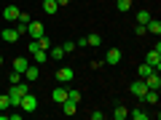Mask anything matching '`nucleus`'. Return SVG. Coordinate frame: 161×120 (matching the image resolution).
<instances>
[{"instance_id":"nucleus-1","label":"nucleus","mask_w":161,"mask_h":120,"mask_svg":"<svg viewBox=\"0 0 161 120\" xmlns=\"http://www.w3.org/2000/svg\"><path fill=\"white\" fill-rule=\"evenodd\" d=\"M27 93V83H14L11 91H8V99H11V107H19V102H22V96Z\"/></svg>"},{"instance_id":"nucleus-2","label":"nucleus","mask_w":161,"mask_h":120,"mask_svg":"<svg viewBox=\"0 0 161 120\" xmlns=\"http://www.w3.org/2000/svg\"><path fill=\"white\" fill-rule=\"evenodd\" d=\"M145 62H148L153 69H161V46L150 48V51H148V56H145Z\"/></svg>"},{"instance_id":"nucleus-3","label":"nucleus","mask_w":161,"mask_h":120,"mask_svg":"<svg viewBox=\"0 0 161 120\" xmlns=\"http://www.w3.org/2000/svg\"><path fill=\"white\" fill-rule=\"evenodd\" d=\"M19 107H22V112H35V109H38V99H35L32 93H24L22 102H19Z\"/></svg>"},{"instance_id":"nucleus-4","label":"nucleus","mask_w":161,"mask_h":120,"mask_svg":"<svg viewBox=\"0 0 161 120\" xmlns=\"http://www.w3.org/2000/svg\"><path fill=\"white\" fill-rule=\"evenodd\" d=\"M0 40H3V43H16V40H19L16 27H3V32H0Z\"/></svg>"},{"instance_id":"nucleus-5","label":"nucleus","mask_w":161,"mask_h":120,"mask_svg":"<svg viewBox=\"0 0 161 120\" xmlns=\"http://www.w3.org/2000/svg\"><path fill=\"white\" fill-rule=\"evenodd\" d=\"M27 32H30V38H40V35H46V29H43V24H40V22H30L27 24Z\"/></svg>"},{"instance_id":"nucleus-6","label":"nucleus","mask_w":161,"mask_h":120,"mask_svg":"<svg viewBox=\"0 0 161 120\" xmlns=\"http://www.w3.org/2000/svg\"><path fill=\"white\" fill-rule=\"evenodd\" d=\"M129 91H132V93H134L137 99H142V93L148 91V86H145V80L140 78V80H134V83H132V88H129Z\"/></svg>"},{"instance_id":"nucleus-7","label":"nucleus","mask_w":161,"mask_h":120,"mask_svg":"<svg viewBox=\"0 0 161 120\" xmlns=\"http://www.w3.org/2000/svg\"><path fill=\"white\" fill-rule=\"evenodd\" d=\"M142 80H145V86L153 88V91H158V88H161V78H158V72H150L148 78H142Z\"/></svg>"},{"instance_id":"nucleus-8","label":"nucleus","mask_w":161,"mask_h":120,"mask_svg":"<svg viewBox=\"0 0 161 120\" xmlns=\"http://www.w3.org/2000/svg\"><path fill=\"white\" fill-rule=\"evenodd\" d=\"M38 75H40V64H30V67L24 69V78H27V83L38 80Z\"/></svg>"},{"instance_id":"nucleus-9","label":"nucleus","mask_w":161,"mask_h":120,"mask_svg":"<svg viewBox=\"0 0 161 120\" xmlns=\"http://www.w3.org/2000/svg\"><path fill=\"white\" fill-rule=\"evenodd\" d=\"M73 69H70V67H62V69H57V80H59V83H70V80H73Z\"/></svg>"},{"instance_id":"nucleus-10","label":"nucleus","mask_w":161,"mask_h":120,"mask_svg":"<svg viewBox=\"0 0 161 120\" xmlns=\"http://www.w3.org/2000/svg\"><path fill=\"white\" fill-rule=\"evenodd\" d=\"M3 19H6V22H16V19H19V8H16V6H6Z\"/></svg>"},{"instance_id":"nucleus-11","label":"nucleus","mask_w":161,"mask_h":120,"mask_svg":"<svg viewBox=\"0 0 161 120\" xmlns=\"http://www.w3.org/2000/svg\"><path fill=\"white\" fill-rule=\"evenodd\" d=\"M51 99H54L57 104H62L64 99H67V88H62V86H59V88H54V91H51Z\"/></svg>"},{"instance_id":"nucleus-12","label":"nucleus","mask_w":161,"mask_h":120,"mask_svg":"<svg viewBox=\"0 0 161 120\" xmlns=\"http://www.w3.org/2000/svg\"><path fill=\"white\" fill-rule=\"evenodd\" d=\"M142 102H145V104H158V91H153V88H148V91L142 93Z\"/></svg>"},{"instance_id":"nucleus-13","label":"nucleus","mask_w":161,"mask_h":120,"mask_svg":"<svg viewBox=\"0 0 161 120\" xmlns=\"http://www.w3.org/2000/svg\"><path fill=\"white\" fill-rule=\"evenodd\" d=\"M105 62L115 67V64L121 62V51H118V48H110V51H108V56H105Z\"/></svg>"},{"instance_id":"nucleus-14","label":"nucleus","mask_w":161,"mask_h":120,"mask_svg":"<svg viewBox=\"0 0 161 120\" xmlns=\"http://www.w3.org/2000/svg\"><path fill=\"white\" fill-rule=\"evenodd\" d=\"M30 64H27V56H16L14 59V69H16V72H22L24 75V69H27Z\"/></svg>"},{"instance_id":"nucleus-15","label":"nucleus","mask_w":161,"mask_h":120,"mask_svg":"<svg viewBox=\"0 0 161 120\" xmlns=\"http://www.w3.org/2000/svg\"><path fill=\"white\" fill-rule=\"evenodd\" d=\"M145 29H148L150 35H161V22H158V19H150V22L145 24Z\"/></svg>"},{"instance_id":"nucleus-16","label":"nucleus","mask_w":161,"mask_h":120,"mask_svg":"<svg viewBox=\"0 0 161 120\" xmlns=\"http://www.w3.org/2000/svg\"><path fill=\"white\" fill-rule=\"evenodd\" d=\"M64 56V51H62V46H51L48 48V59H54V62H59V59Z\"/></svg>"},{"instance_id":"nucleus-17","label":"nucleus","mask_w":161,"mask_h":120,"mask_svg":"<svg viewBox=\"0 0 161 120\" xmlns=\"http://www.w3.org/2000/svg\"><path fill=\"white\" fill-rule=\"evenodd\" d=\"M113 118H115V120H126V118H129V109H126V107H121V104H118V107L113 109Z\"/></svg>"},{"instance_id":"nucleus-18","label":"nucleus","mask_w":161,"mask_h":120,"mask_svg":"<svg viewBox=\"0 0 161 120\" xmlns=\"http://www.w3.org/2000/svg\"><path fill=\"white\" fill-rule=\"evenodd\" d=\"M150 72H156V69L153 67H150V64L148 62H142V64H140V67H137V75H140V78H148V75Z\"/></svg>"},{"instance_id":"nucleus-19","label":"nucleus","mask_w":161,"mask_h":120,"mask_svg":"<svg viewBox=\"0 0 161 120\" xmlns=\"http://www.w3.org/2000/svg\"><path fill=\"white\" fill-rule=\"evenodd\" d=\"M75 109H78V104H73L70 99H64V102H62V112L64 115H75Z\"/></svg>"},{"instance_id":"nucleus-20","label":"nucleus","mask_w":161,"mask_h":120,"mask_svg":"<svg viewBox=\"0 0 161 120\" xmlns=\"http://www.w3.org/2000/svg\"><path fill=\"white\" fill-rule=\"evenodd\" d=\"M57 8H59L57 0H43V11L46 13H57Z\"/></svg>"},{"instance_id":"nucleus-21","label":"nucleus","mask_w":161,"mask_h":120,"mask_svg":"<svg viewBox=\"0 0 161 120\" xmlns=\"http://www.w3.org/2000/svg\"><path fill=\"white\" fill-rule=\"evenodd\" d=\"M32 59H35V64H46L48 62V51H35Z\"/></svg>"},{"instance_id":"nucleus-22","label":"nucleus","mask_w":161,"mask_h":120,"mask_svg":"<svg viewBox=\"0 0 161 120\" xmlns=\"http://www.w3.org/2000/svg\"><path fill=\"white\" fill-rule=\"evenodd\" d=\"M115 8H118L121 13H126L129 8H132V0H115Z\"/></svg>"},{"instance_id":"nucleus-23","label":"nucleus","mask_w":161,"mask_h":120,"mask_svg":"<svg viewBox=\"0 0 161 120\" xmlns=\"http://www.w3.org/2000/svg\"><path fill=\"white\" fill-rule=\"evenodd\" d=\"M129 115H132V118H134V120H148V118H150V115H148V112H145V109H142V107H137V109H134V112H129Z\"/></svg>"},{"instance_id":"nucleus-24","label":"nucleus","mask_w":161,"mask_h":120,"mask_svg":"<svg viewBox=\"0 0 161 120\" xmlns=\"http://www.w3.org/2000/svg\"><path fill=\"white\" fill-rule=\"evenodd\" d=\"M8 83H22V72H16V69H11V72H8Z\"/></svg>"},{"instance_id":"nucleus-25","label":"nucleus","mask_w":161,"mask_h":120,"mask_svg":"<svg viewBox=\"0 0 161 120\" xmlns=\"http://www.w3.org/2000/svg\"><path fill=\"white\" fill-rule=\"evenodd\" d=\"M86 43H89L92 48H97L99 43H102V38H99V35H89V38H86Z\"/></svg>"},{"instance_id":"nucleus-26","label":"nucleus","mask_w":161,"mask_h":120,"mask_svg":"<svg viewBox=\"0 0 161 120\" xmlns=\"http://www.w3.org/2000/svg\"><path fill=\"white\" fill-rule=\"evenodd\" d=\"M148 22H150V13L148 11H140L137 13V24H148Z\"/></svg>"},{"instance_id":"nucleus-27","label":"nucleus","mask_w":161,"mask_h":120,"mask_svg":"<svg viewBox=\"0 0 161 120\" xmlns=\"http://www.w3.org/2000/svg\"><path fill=\"white\" fill-rule=\"evenodd\" d=\"M67 99L73 104H80V91H67Z\"/></svg>"},{"instance_id":"nucleus-28","label":"nucleus","mask_w":161,"mask_h":120,"mask_svg":"<svg viewBox=\"0 0 161 120\" xmlns=\"http://www.w3.org/2000/svg\"><path fill=\"white\" fill-rule=\"evenodd\" d=\"M32 19H30V13H24V11H19V19H16V24H30Z\"/></svg>"},{"instance_id":"nucleus-29","label":"nucleus","mask_w":161,"mask_h":120,"mask_svg":"<svg viewBox=\"0 0 161 120\" xmlns=\"http://www.w3.org/2000/svg\"><path fill=\"white\" fill-rule=\"evenodd\" d=\"M11 107V99H8V93H3V96H0V109H8Z\"/></svg>"},{"instance_id":"nucleus-30","label":"nucleus","mask_w":161,"mask_h":120,"mask_svg":"<svg viewBox=\"0 0 161 120\" xmlns=\"http://www.w3.org/2000/svg\"><path fill=\"white\" fill-rule=\"evenodd\" d=\"M27 51H30V53L40 51V46H38V40H30V43H27Z\"/></svg>"},{"instance_id":"nucleus-31","label":"nucleus","mask_w":161,"mask_h":120,"mask_svg":"<svg viewBox=\"0 0 161 120\" xmlns=\"http://www.w3.org/2000/svg\"><path fill=\"white\" fill-rule=\"evenodd\" d=\"M62 51H64V53H73V51H75V43H73V40H67V43L62 46Z\"/></svg>"},{"instance_id":"nucleus-32","label":"nucleus","mask_w":161,"mask_h":120,"mask_svg":"<svg viewBox=\"0 0 161 120\" xmlns=\"http://www.w3.org/2000/svg\"><path fill=\"white\" fill-rule=\"evenodd\" d=\"M148 29H145V24H134V35H145Z\"/></svg>"},{"instance_id":"nucleus-33","label":"nucleus","mask_w":161,"mask_h":120,"mask_svg":"<svg viewBox=\"0 0 161 120\" xmlns=\"http://www.w3.org/2000/svg\"><path fill=\"white\" fill-rule=\"evenodd\" d=\"M16 32H19V38H22V35H27V24H16Z\"/></svg>"},{"instance_id":"nucleus-34","label":"nucleus","mask_w":161,"mask_h":120,"mask_svg":"<svg viewBox=\"0 0 161 120\" xmlns=\"http://www.w3.org/2000/svg\"><path fill=\"white\" fill-rule=\"evenodd\" d=\"M102 118H105V112H97V109L92 112V120H102Z\"/></svg>"},{"instance_id":"nucleus-35","label":"nucleus","mask_w":161,"mask_h":120,"mask_svg":"<svg viewBox=\"0 0 161 120\" xmlns=\"http://www.w3.org/2000/svg\"><path fill=\"white\" fill-rule=\"evenodd\" d=\"M57 3H59V6H67V3H70V0H57Z\"/></svg>"},{"instance_id":"nucleus-36","label":"nucleus","mask_w":161,"mask_h":120,"mask_svg":"<svg viewBox=\"0 0 161 120\" xmlns=\"http://www.w3.org/2000/svg\"><path fill=\"white\" fill-rule=\"evenodd\" d=\"M0 67H3V56H0Z\"/></svg>"},{"instance_id":"nucleus-37","label":"nucleus","mask_w":161,"mask_h":120,"mask_svg":"<svg viewBox=\"0 0 161 120\" xmlns=\"http://www.w3.org/2000/svg\"><path fill=\"white\" fill-rule=\"evenodd\" d=\"M0 78H3V75H0Z\"/></svg>"}]
</instances>
